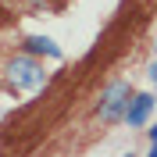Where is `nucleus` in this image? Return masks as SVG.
<instances>
[{
  "mask_svg": "<svg viewBox=\"0 0 157 157\" xmlns=\"http://www.w3.org/2000/svg\"><path fill=\"white\" fill-rule=\"evenodd\" d=\"M147 136H150V143H154V147H157V125H154V128H150Z\"/></svg>",
  "mask_w": 157,
  "mask_h": 157,
  "instance_id": "6",
  "label": "nucleus"
},
{
  "mask_svg": "<svg viewBox=\"0 0 157 157\" xmlns=\"http://www.w3.org/2000/svg\"><path fill=\"white\" fill-rule=\"evenodd\" d=\"M21 47H25L29 57H61V47H57L50 36H29Z\"/></svg>",
  "mask_w": 157,
  "mask_h": 157,
  "instance_id": "4",
  "label": "nucleus"
},
{
  "mask_svg": "<svg viewBox=\"0 0 157 157\" xmlns=\"http://www.w3.org/2000/svg\"><path fill=\"white\" fill-rule=\"evenodd\" d=\"M150 82H154V86H157V61H154V64H150Z\"/></svg>",
  "mask_w": 157,
  "mask_h": 157,
  "instance_id": "5",
  "label": "nucleus"
},
{
  "mask_svg": "<svg viewBox=\"0 0 157 157\" xmlns=\"http://www.w3.org/2000/svg\"><path fill=\"white\" fill-rule=\"evenodd\" d=\"M154 104H157V100L150 97V93H132V100H128L121 121H125L128 128H143V125H147V118L154 114Z\"/></svg>",
  "mask_w": 157,
  "mask_h": 157,
  "instance_id": "3",
  "label": "nucleus"
},
{
  "mask_svg": "<svg viewBox=\"0 0 157 157\" xmlns=\"http://www.w3.org/2000/svg\"><path fill=\"white\" fill-rule=\"evenodd\" d=\"M147 157H157V147H154V143H150V154H147Z\"/></svg>",
  "mask_w": 157,
  "mask_h": 157,
  "instance_id": "7",
  "label": "nucleus"
},
{
  "mask_svg": "<svg viewBox=\"0 0 157 157\" xmlns=\"http://www.w3.org/2000/svg\"><path fill=\"white\" fill-rule=\"evenodd\" d=\"M7 78L18 89H43V86H47V71H43V64H39L36 57H29V54H21V57H14L7 64Z\"/></svg>",
  "mask_w": 157,
  "mask_h": 157,
  "instance_id": "2",
  "label": "nucleus"
},
{
  "mask_svg": "<svg viewBox=\"0 0 157 157\" xmlns=\"http://www.w3.org/2000/svg\"><path fill=\"white\" fill-rule=\"evenodd\" d=\"M128 100H132V86L128 82H111L104 93H100V107H97V118L104 121V125H114V121H121L125 118V107Z\"/></svg>",
  "mask_w": 157,
  "mask_h": 157,
  "instance_id": "1",
  "label": "nucleus"
},
{
  "mask_svg": "<svg viewBox=\"0 0 157 157\" xmlns=\"http://www.w3.org/2000/svg\"><path fill=\"white\" fill-rule=\"evenodd\" d=\"M121 157H136V154H121Z\"/></svg>",
  "mask_w": 157,
  "mask_h": 157,
  "instance_id": "8",
  "label": "nucleus"
}]
</instances>
